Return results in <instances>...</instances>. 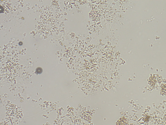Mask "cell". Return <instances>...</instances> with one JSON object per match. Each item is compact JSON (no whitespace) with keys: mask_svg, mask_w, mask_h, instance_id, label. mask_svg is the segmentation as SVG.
I'll list each match as a JSON object with an SVG mask.
<instances>
[{"mask_svg":"<svg viewBox=\"0 0 166 125\" xmlns=\"http://www.w3.org/2000/svg\"><path fill=\"white\" fill-rule=\"evenodd\" d=\"M43 70L41 67H38L36 70V72L37 73L41 74Z\"/></svg>","mask_w":166,"mask_h":125,"instance_id":"1","label":"cell"},{"mask_svg":"<svg viewBox=\"0 0 166 125\" xmlns=\"http://www.w3.org/2000/svg\"><path fill=\"white\" fill-rule=\"evenodd\" d=\"M19 45H21L22 44V42H20V43H19Z\"/></svg>","mask_w":166,"mask_h":125,"instance_id":"2","label":"cell"}]
</instances>
